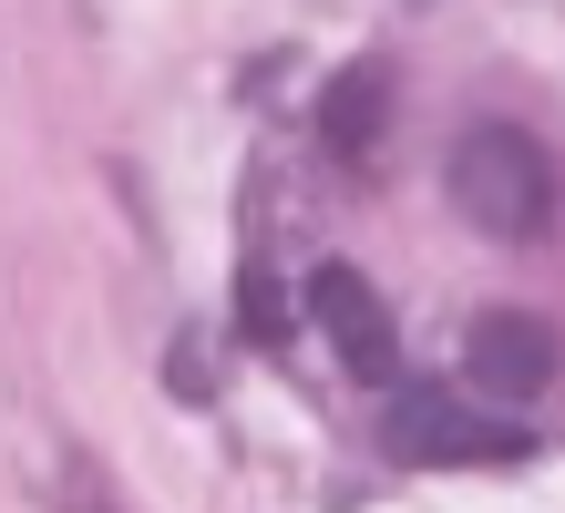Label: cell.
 Wrapping results in <instances>:
<instances>
[{"mask_svg":"<svg viewBox=\"0 0 565 513\" xmlns=\"http://www.w3.org/2000/svg\"><path fill=\"white\" fill-rule=\"evenodd\" d=\"M309 319L329 329V350H340L360 381H391V370H402V329H391V308H381V288L360 278V267H319Z\"/></svg>","mask_w":565,"mask_h":513,"instance_id":"cell-4","label":"cell"},{"mask_svg":"<svg viewBox=\"0 0 565 513\" xmlns=\"http://www.w3.org/2000/svg\"><path fill=\"white\" fill-rule=\"evenodd\" d=\"M452 205L483 236H504V247H535V236L555 226V164H545V145L514 133V124H473L452 145Z\"/></svg>","mask_w":565,"mask_h":513,"instance_id":"cell-1","label":"cell"},{"mask_svg":"<svg viewBox=\"0 0 565 513\" xmlns=\"http://www.w3.org/2000/svg\"><path fill=\"white\" fill-rule=\"evenodd\" d=\"M381 452L391 462H524V431L493 410H462L452 391H402L381 410Z\"/></svg>","mask_w":565,"mask_h":513,"instance_id":"cell-2","label":"cell"},{"mask_svg":"<svg viewBox=\"0 0 565 513\" xmlns=\"http://www.w3.org/2000/svg\"><path fill=\"white\" fill-rule=\"evenodd\" d=\"M237 319H247L257 350H278V339H288V298L268 288V267H257V257H247V278H237Z\"/></svg>","mask_w":565,"mask_h":513,"instance_id":"cell-6","label":"cell"},{"mask_svg":"<svg viewBox=\"0 0 565 513\" xmlns=\"http://www.w3.org/2000/svg\"><path fill=\"white\" fill-rule=\"evenodd\" d=\"M555 319H535V308H483L473 329H462V370H473L483 400H535L555 381Z\"/></svg>","mask_w":565,"mask_h":513,"instance_id":"cell-3","label":"cell"},{"mask_svg":"<svg viewBox=\"0 0 565 513\" xmlns=\"http://www.w3.org/2000/svg\"><path fill=\"white\" fill-rule=\"evenodd\" d=\"M381 124H391V73H381V62H350V73H329L319 83V145L329 154H371L381 145Z\"/></svg>","mask_w":565,"mask_h":513,"instance_id":"cell-5","label":"cell"}]
</instances>
